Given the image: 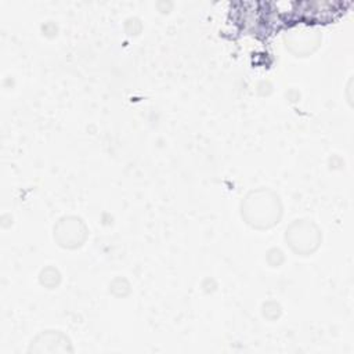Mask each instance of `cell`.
I'll list each match as a JSON object with an SVG mask.
<instances>
[{
	"instance_id": "obj_1",
	"label": "cell",
	"mask_w": 354,
	"mask_h": 354,
	"mask_svg": "<svg viewBox=\"0 0 354 354\" xmlns=\"http://www.w3.org/2000/svg\"><path fill=\"white\" fill-rule=\"evenodd\" d=\"M245 213L248 216V223L254 227H271L278 223L281 209L278 198L268 196L267 192H253L246 198Z\"/></svg>"
}]
</instances>
